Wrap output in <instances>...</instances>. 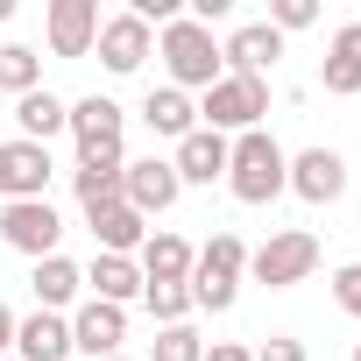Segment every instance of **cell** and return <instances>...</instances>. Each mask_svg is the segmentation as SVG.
<instances>
[{
    "mask_svg": "<svg viewBox=\"0 0 361 361\" xmlns=\"http://www.w3.org/2000/svg\"><path fill=\"white\" fill-rule=\"evenodd\" d=\"M227 185H234V199H241V206H269L276 192H290V156L276 149V135H269V128H248V135H234Z\"/></svg>",
    "mask_w": 361,
    "mask_h": 361,
    "instance_id": "cell-1",
    "label": "cell"
},
{
    "mask_svg": "<svg viewBox=\"0 0 361 361\" xmlns=\"http://www.w3.org/2000/svg\"><path fill=\"white\" fill-rule=\"evenodd\" d=\"M241 276H248V241L220 227V234H213V241L192 255V283H185V290H192V305L227 312V305L241 298Z\"/></svg>",
    "mask_w": 361,
    "mask_h": 361,
    "instance_id": "cell-2",
    "label": "cell"
},
{
    "mask_svg": "<svg viewBox=\"0 0 361 361\" xmlns=\"http://www.w3.org/2000/svg\"><path fill=\"white\" fill-rule=\"evenodd\" d=\"M156 50H163V64H170V85H177V92H192V85L206 92V85H220V78H227L213 29H199L192 15H177V22L163 29V43H156Z\"/></svg>",
    "mask_w": 361,
    "mask_h": 361,
    "instance_id": "cell-3",
    "label": "cell"
},
{
    "mask_svg": "<svg viewBox=\"0 0 361 361\" xmlns=\"http://www.w3.org/2000/svg\"><path fill=\"white\" fill-rule=\"evenodd\" d=\"M262 114H269V85L262 78H220V85H206V99H199V128H213V135H248V128H262Z\"/></svg>",
    "mask_w": 361,
    "mask_h": 361,
    "instance_id": "cell-4",
    "label": "cell"
},
{
    "mask_svg": "<svg viewBox=\"0 0 361 361\" xmlns=\"http://www.w3.org/2000/svg\"><path fill=\"white\" fill-rule=\"evenodd\" d=\"M312 269H319V241H312L305 227H283V234H269V241L248 255V276L269 283V290H290V283H305Z\"/></svg>",
    "mask_w": 361,
    "mask_h": 361,
    "instance_id": "cell-5",
    "label": "cell"
},
{
    "mask_svg": "<svg viewBox=\"0 0 361 361\" xmlns=\"http://www.w3.org/2000/svg\"><path fill=\"white\" fill-rule=\"evenodd\" d=\"M0 241L43 262V255H57L64 220H57V206H50V199H8V206H0Z\"/></svg>",
    "mask_w": 361,
    "mask_h": 361,
    "instance_id": "cell-6",
    "label": "cell"
},
{
    "mask_svg": "<svg viewBox=\"0 0 361 361\" xmlns=\"http://www.w3.org/2000/svg\"><path fill=\"white\" fill-rule=\"evenodd\" d=\"M121 121H128V114H121L106 92L78 99L71 121H64V128L78 135V163H128V156H121Z\"/></svg>",
    "mask_w": 361,
    "mask_h": 361,
    "instance_id": "cell-7",
    "label": "cell"
},
{
    "mask_svg": "<svg viewBox=\"0 0 361 361\" xmlns=\"http://www.w3.org/2000/svg\"><path fill=\"white\" fill-rule=\"evenodd\" d=\"M121 340H128V312L121 305H78L71 312V354L78 361H106V354H121Z\"/></svg>",
    "mask_w": 361,
    "mask_h": 361,
    "instance_id": "cell-8",
    "label": "cell"
},
{
    "mask_svg": "<svg viewBox=\"0 0 361 361\" xmlns=\"http://www.w3.org/2000/svg\"><path fill=\"white\" fill-rule=\"evenodd\" d=\"M290 192H298L305 206H333V199L347 192V156H340V149H298V156H290Z\"/></svg>",
    "mask_w": 361,
    "mask_h": 361,
    "instance_id": "cell-9",
    "label": "cell"
},
{
    "mask_svg": "<svg viewBox=\"0 0 361 361\" xmlns=\"http://www.w3.org/2000/svg\"><path fill=\"white\" fill-rule=\"evenodd\" d=\"M50 149L43 142H0V199H43L50 192Z\"/></svg>",
    "mask_w": 361,
    "mask_h": 361,
    "instance_id": "cell-10",
    "label": "cell"
},
{
    "mask_svg": "<svg viewBox=\"0 0 361 361\" xmlns=\"http://www.w3.org/2000/svg\"><path fill=\"white\" fill-rule=\"evenodd\" d=\"M177 192H185V185H177V170L163 163V156H142V163H128L121 170V199L149 220V213H170L177 206Z\"/></svg>",
    "mask_w": 361,
    "mask_h": 361,
    "instance_id": "cell-11",
    "label": "cell"
},
{
    "mask_svg": "<svg viewBox=\"0 0 361 361\" xmlns=\"http://www.w3.org/2000/svg\"><path fill=\"white\" fill-rule=\"evenodd\" d=\"M92 50H99V64H106L114 78H128V71H142V57L156 50V36H149V22H135V15H106Z\"/></svg>",
    "mask_w": 361,
    "mask_h": 361,
    "instance_id": "cell-12",
    "label": "cell"
},
{
    "mask_svg": "<svg viewBox=\"0 0 361 361\" xmlns=\"http://www.w3.org/2000/svg\"><path fill=\"white\" fill-rule=\"evenodd\" d=\"M227 156H234V142H227V135H213V128H192L185 142H177L170 170H177V185H213V177H227Z\"/></svg>",
    "mask_w": 361,
    "mask_h": 361,
    "instance_id": "cell-13",
    "label": "cell"
},
{
    "mask_svg": "<svg viewBox=\"0 0 361 361\" xmlns=\"http://www.w3.org/2000/svg\"><path fill=\"white\" fill-rule=\"evenodd\" d=\"M276 57H283V36H276L269 22H248V29H234V36L220 43V64H227V78H262Z\"/></svg>",
    "mask_w": 361,
    "mask_h": 361,
    "instance_id": "cell-14",
    "label": "cell"
},
{
    "mask_svg": "<svg viewBox=\"0 0 361 361\" xmlns=\"http://www.w3.org/2000/svg\"><path fill=\"white\" fill-rule=\"evenodd\" d=\"M92 43H99V0H50V50L92 57Z\"/></svg>",
    "mask_w": 361,
    "mask_h": 361,
    "instance_id": "cell-15",
    "label": "cell"
},
{
    "mask_svg": "<svg viewBox=\"0 0 361 361\" xmlns=\"http://www.w3.org/2000/svg\"><path fill=\"white\" fill-rule=\"evenodd\" d=\"M135 255H142V262H135L142 283H192V255H199V248H192L185 234H163V227H156Z\"/></svg>",
    "mask_w": 361,
    "mask_h": 361,
    "instance_id": "cell-16",
    "label": "cell"
},
{
    "mask_svg": "<svg viewBox=\"0 0 361 361\" xmlns=\"http://www.w3.org/2000/svg\"><path fill=\"white\" fill-rule=\"evenodd\" d=\"M15 361H71V319L57 312L15 319Z\"/></svg>",
    "mask_w": 361,
    "mask_h": 361,
    "instance_id": "cell-17",
    "label": "cell"
},
{
    "mask_svg": "<svg viewBox=\"0 0 361 361\" xmlns=\"http://www.w3.org/2000/svg\"><path fill=\"white\" fill-rule=\"evenodd\" d=\"M92 220V241H99V255H135L142 241H149V220L121 199V206H99V213H85Z\"/></svg>",
    "mask_w": 361,
    "mask_h": 361,
    "instance_id": "cell-18",
    "label": "cell"
},
{
    "mask_svg": "<svg viewBox=\"0 0 361 361\" xmlns=\"http://www.w3.org/2000/svg\"><path fill=\"white\" fill-rule=\"evenodd\" d=\"M29 290H36V305H43V312H64V305L85 290V269H78L71 255H43V262H36V276H29Z\"/></svg>",
    "mask_w": 361,
    "mask_h": 361,
    "instance_id": "cell-19",
    "label": "cell"
},
{
    "mask_svg": "<svg viewBox=\"0 0 361 361\" xmlns=\"http://www.w3.org/2000/svg\"><path fill=\"white\" fill-rule=\"evenodd\" d=\"M142 121H149L156 135H170V142H185V135L199 128V106H192V92H177V85H156V92L142 99Z\"/></svg>",
    "mask_w": 361,
    "mask_h": 361,
    "instance_id": "cell-20",
    "label": "cell"
},
{
    "mask_svg": "<svg viewBox=\"0 0 361 361\" xmlns=\"http://www.w3.org/2000/svg\"><path fill=\"white\" fill-rule=\"evenodd\" d=\"M15 121H22V142H43V149H50V135L71 121V106H64L50 85H36V92H22V99H15Z\"/></svg>",
    "mask_w": 361,
    "mask_h": 361,
    "instance_id": "cell-21",
    "label": "cell"
},
{
    "mask_svg": "<svg viewBox=\"0 0 361 361\" xmlns=\"http://www.w3.org/2000/svg\"><path fill=\"white\" fill-rule=\"evenodd\" d=\"M319 78H326V92H340V99L361 92V22H347V29L326 43V71H319Z\"/></svg>",
    "mask_w": 361,
    "mask_h": 361,
    "instance_id": "cell-22",
    "label": "cell"
},
{
    "mask_svg": "<svg viewBox=\"0 0 361 361\" xmlns=\"http://www.w3.org/2000/svg\"><path fill=\"white\" fill-rule=\"evenodd\" d=\"M85 283H92L99 305H128V298H142V269H135V255H99V262L85 269Z\"/></svg>",
    "mask_w": 361,
    "mask_h": 361,
    "instance_id": "cell-23",
    "label": "cell"
},
{
    "mask_svg": "<svg viewBox=\"0 0 361 361\" xmlns=\"http://www.w3.org/2000/svg\"><path fill=\"white\" fill-rule=\"evenodd\" d=\"M43 85V57L29 50V43H0V92H36Z\"/></svg>",
    "mask_w": 361,
    "mask_h": 361,
    "instance_id": "cell-24",
    "label": "cell"
},
{
    "mask_svg": "<svg viewBox=\"0 0 361 361\" xmlns=\"http://www.w3.org/2000/svg\"><path fill=\"white\" fill-rule=\"evenodd\" d=\"M121 170H128V163H78V206H85V213L121 206Z\"/></svg>",
    "mask_w": 361,
    "mask_h": 361,
    "instance_id": "cell-25",
    "label": "cell"
},
{
    "mask_svg": "<svg viewBox=\"0 0 361 361\" xmlns=\"http://www.w3.org/2000/svg\"><path fill=\"white\" fill-rule=\"evenodd\" d=\"M149 361H206L199 326H163V333H156V347H149Z\"/></svg>",
    "mask_w": 361,
    "mask_h": 361,
    "instance_id": "cell-26",
    "label": "cell"
},
{
    "mask_svg": "<svg viewBox=\"0 0 361 361\" xmlns=\"http://www.w3.org/2000/svg\"><path fill=\"white\" fill-rule=\"evenodd\" d=\"M142 298H149V312H156L163 326H185V319H192V290H185V283H142Z\"/></svg>",
    "mask_w": 361,
    "mask_h": 361,
    "instance_id": "cell-27",
    "label": "cell"
},
{
    "mask_svg": "<svg viewBox=\"0 0 361 361\" xmlns=\"http://www.w3.org/2000/svg\"><path fill=\"white\" fill-rule=\"evenodd\" d=\"M319 22V0H276V8H269V29L283 36V29H312Z\"/></svg>",
    "mask_w": 361,
    "mask_h": 361,
    "instance_id": "cell-28",
    "label": "cell"
},
{
    "mask_svg": "<svg viewBox=\"0 0 361 361\" xmlns=\"http://www.w3.org/2000/svg\"><path fill=\"white\" fill-rule=\"evenodd\" d=\"M333 305H340L347 319H361V262H347V269H333Z\"/></svg>",
    "mask_w": 361,
    "mask_h": 361,
    "instance_id": "cell-29",
    "label": "cell"
},
{
    "mask_svg": "<svg viewBox=\"0 0 361 361\" xmlns=\"http://www.w3.org/2000/svg\"><path fill=\"white\" fill-rule=\"evenodd\" d=\"M255 361H305V347L276 333V340H262V347H255Z\"/></svg>",
    "mask_w": 361,
    "mask_h": 361,
    "instance_id": "cell-30",
    "label": "cell"
},
{
    "mask_svg": "<svg viewBox=\"0 0 361 361\" xmlns=\"http://www.w3.org/2000/svg\"><path fill=\"white\" fill-rule=\"evenodd\" d=\"M206 361H255V347H241V340H213Z\"/></svg>",
    "mask_w": 361,
    "mask_h": 361,
    "instance_id": "cell-31",
    "label": "cell"
},
{
    "mask_svg": "<svg viewBox=\"0 0 361 361\" xmlns=\"http://www.w3.org/2000/svg\"><path fill=\"white\" fill-rule=\"evenodd\" d=\"M8 347H15V312L0 305V354H8Z\"/></svg>",
    "mask_w": 361,
    "mask_h": 361,
    "instance_id": "cell-32",
    "label": "cell"
},
{
    "mask_svg": "<svg viewBox=\"0 0 361 361\" xmlns=\"http://www.w3.org/2000/svg\"><path fill=\"white\" fill-rule=\"evenodd\" d=\"M8 15H15V0H0V22H8Z\"/></svg>",
    "mask_w": 361,
    "mask_h": 361,
    "instance_id": "cell-33",
    "label": "cell"
},
{
    "mask_svg": "<svg viewBox=\"0 0 361 361\" xmlns=\"http://www.w3.org/2000/svg\"><path fill=\"white\" fill-rule=\"evenodd\" d=\"M354 361H361V340H354Z\"/></svg>",
    "mask_w": 361,
    "mask_h": 361,
    "instance_id": "cell-34",
    "label": "cell"
},
{
    "mask_svg": "<svg viewBox=\"0 0 361 361\" xmlns=\"http://www.w3.org/2000/svg\"><path fill=\"white\" fill-rule=\"evenodd\" d=\"M106 361H128V354H106Z\"/></svg>",
    "mask_w": 361,
    "mask_h": 361,
    "instance_id": "cell-35",
    "label": "cell"
},
{
    "mask_svg": "<svg viewBox=\"0 0 361 361\" xmlns=\"http://www.w3.org/2000/svg\"><path fill=\"white\" fill-rule=\"evenodd\" d=\"M0 361H15V354H0Z\"/></svg>",
    "mask_w": 361,
    "mask_h": 361,
    "instance_id": "cell-36",
    "label": "cell"
}]
</instances>
